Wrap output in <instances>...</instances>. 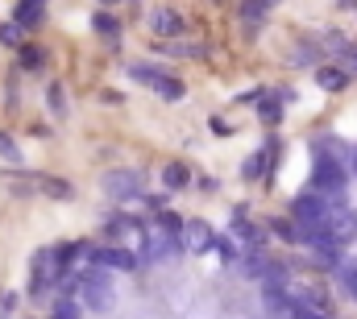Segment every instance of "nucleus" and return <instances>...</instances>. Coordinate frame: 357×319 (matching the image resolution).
Listing matches in <instances>:
<instances>
[{"instance_id": "20e7f679", "label": "nucleus", "mask_w": 357, "mask_h": 319, "mask_svg": "<svg viewBox=\"0 0 357 319\" xmlns=\"http://www.w3.org/2000/svg\"><path fill=\"white\" fill-rule=\"evenodd\" d=\"M357 240V208H345V203H337V212H333V220L324 224V233L312 240V244H349Z\"/></svg>"}, {"instance_id": "1a4fd4ad", "label": "nucleus", "mask_w": 357, "mask_h": 319, "mask_svg": "<svg viewBox=\"0 0 357 319\" xmlns=\"http://www.w3.org/2000/svg\"><path fill=\"white\" fill-rule=\"evenodd\" d=\"M212 228H208V224H204V220H187V224H183V249H187V253H208V249H212Z\"/></svg>"}, {"instance_id": "7ed1b4c3", "label": "nucleus", "mask_w": 357, "mask_h": 319, "mask_svg": "<svg viewBox=\"0 0 357 319\" xmlns=\"http://www.w3.org/2000/svg\"><path fill=\"white\" fill-rule=\"evenodd\" d=\"M171 253H183V237H178V233L162 228V224H158V228H150V233H142V249H137V257H142V261H150V265H154V261H167Z\"/></svg>"}, {"instance_id": "a211bd4d", "label": "nucleus", "mask_w": 357, "mask_h": 319, "mask_svg": "<svg viewBox=\"0 0 357 319\" xmlns=\"http://www.w3.org/2000/svg\"><path fill=\"white\" fill-rule=\"evenodd\" d=\"M42 63H46V50L42 46H21V67L25 71H38Z\"/></svg>"}, {"instance_id": "0eeeda50", "label": "nucleus", "mask_w": 357, "mask_h": 319, "mask_svg": "<svg viewBox=\"0 0 357 319\" xmlns=\"http://www.w3.org/2000/svg\"><path fill=\"white\" fill-rule=\"evenodd\" d=\"M146 29H150L154 38H183V33H187V21L178 17L175 8L162 4V8H150V13H146Z\"/></svg>"}, {"instance_id": "9d476101", "label": "nucleus", "mask_w": 357, "mask_h": 319, "mask_svg": "<svg viewBox=\"0 0 357 319\" xmlns=\"http://www.w3.org/2000/svg\"><path fill=\"white\" fill-rule=\"evenodd\" d=\"M270 4L274 0H241V25H245V33L262 29V21L270 17Z\"/></svg>"}, {"instance_id": "b1692460", "label": "nucleus", "mask_w": 357, "mask_h": 319, "mask_svg": "<svg viewBox=\"0 0 357 319\" xmlns=\"http://www.w3.org/2000/svg\"><path fill=\"white\" fill-rule=\"evenodd\" d=\"M46 95H50L54 116H63V112H67V104H63V87H59V83H50V87H46Z\"/></svg>"}, {"instance_id": "f03ea898", "label": "nucleus", "mask_w": 357, "mask_h": 319, "mask_svg": "<svg viewBox=\"0 0 357 319\" xmlns=\"http://www.w3.org/2000/svg\"><path fill=\"white\" fill-rule=\"evenodd\" d=\"M75 295L88 303L91 311H112V303H116V295H112V282H108L104 265H96V270H88V274H79V278H75Z\"/></svg>"}, {"instance_id": "aec40b11", "label": "nucleus", "mask_w": 357, "mask_h": 319, "mask_svg": "<svg viewBox=\"0 0 357 319\" xmlns=\"http://www.w3.org/2000/svg\"><path fill=\"white\" fill-rule=\"evenodd\" d=\"M0 158L4 162H13V166H21V146L8 137V133H0Z\"/></svg>"}, {"instance_id": "f8f14e48", "label": "nucleus", "mask_w": 357, "mask_h": 319, "mask_svg": "<svg viewBox=\"0 0 357 319\" xmlns=\"http://www.w3.org/2000/svg\"><path fill=\"white\" fill-rule=\"evenodd\" d=\"M316 87H324V91H345V87H349V71H345V67H320V71H316Z\"/></svg>"}, {"instance_id": "f3484780", "label": "nucleus", "mask_w": 357, "mask_h": 319, "mask_svg": "<svg viewBox=\"0 0 357 319\" xmlns=\"http://www.w3.org/2000/svg\"><path fill=\"white\" fill-rule=\"evenodd\" d=\"M241 270H245V274H254V278H262V274H266V270H270L266 253H262V249H250V257L241 261Z\"/></svg>"}, {"instance_id": "a878e982", "label": "nucleus", "mask_w": 357, "mask_h": 319, "mask_svg": "<svg viewBox=\"0 0 357 319\" xmlns=\"http://www.w3.org/2000/svg\"><path fill=\"white\" fill-rule=\"evenodd\" d=\"M262 95H266L262 87H250V91H241V95H237V104H258Z\"/></svg>"}, {"instance_id": "423d86ee", "label": "nucleus", "mask_w": 357, "mask_h": 319, "mask_svg": "<svg viewBox=\"0 0 357 319\" xmlns=\"http://www.w3.org/2000/svg\"><path fill=\"white\" fill-rule=\"evenodd\" d=\"M100 187H104V195H112V199H121V203L146 199V195H142V174H137V170H108V174L100 178Z\"/></svg>"}, {"instance_id": "5701e85b", "label": "nucleus", "mask_w": 357, "mask_h": 319, "mask_svg": "<svg viewBox=\"0 0 357 319\" xmlns=\"http://www.w3.org/2000/svg\"><path fill=\"white\" fill-rule=\"evenodd\" d=\"M341 282L349 286V295L357 299V261H341Z\"/></svg>"}, {"instance_id": "bb28decb", "label": "nucleus", "mask_w": 357, "mask_h": 319, "mask_svg": "<svg viewBox=\"0 0 357 319\" xmlns=\"http://www.w3.org/2000/svg\"><path fill=\"white\" fill-rule=\"evenodd\" d=\"M349 170H354V174H357V146H354V150H349Z\"/></svg>"}, {"instance_id": "cd10ccee", "label": "nucleus", "mask_w": 357, "mask_h": 319, "mask_svg": "<svg viewBox=\"0 0 357 319\" xmlns=\"http://www.w3.org/2000/svg\"><path fill=\"white\" fill-rule=\"evenodd\" d=\"M100 4H121V0H100Z\"/></svg>"}, {"instance_id": "c756f323", "label": "nucleus", "mask_w": 357, "mask_h": 319, "mask_svg": "<svg viewBox=\"0 0 357 319\" xmlns=\"http://www.w3.org/2000/svg\"><path fill=\"white\" fill-rule=\"evenodd\" d=\"M274 4H278V0H274Z\"/></svg>"}, {"instance_id": "2eb2a0df", "label": "nucleus", "mask_w": 357, "mask_h": 319, "mask_svg": "<svg viewBox=\"0 0 357 319\" xmlns=\"http://www.w3.org/2000/svg\"><path fill=\"white\" fill-rule=\"evenodd\" d=\"M91 29H96V33H104V38H116V33H121V21H116L108 8H100V13L91 17Z\"/></svg>"}, {"instance_id": "393cba45", "label": "nucleus", "mask_w": 357, "mask_h": 319, "mask_svg": "<svg viewBox=\"0 0 357 319\" xmlns=\"http://www.w3.org/2000/svg\"><path fill=\"white\" fill-rule=\"evenodd\" d=\"M212 249H216L225 261H233V257H237V253H233V240H229V237H216V240H212Z\"/></svg>"}, {"instance_id": "ddd939ff", "label": "nucleus", "mask_w": 357, "mask_h": 319, "mask_svg": "<svg viewBox=\"0 0 357 319\" xmlns=\"http://www.w3.org/2000/svg\"><path fill=\"white\" fill-rule=\"evenodd\" d=\"M191 182V170L183 166V162H171V166H162V187L167 191H183Z\"/></svg>"}, {"instance_id": "412c9836", "label": "nucleus", "mask_w": 357, "mask_h": 319, "mask_svg": "<svg viewBox=\"0 0 357 319\" xmlns=\"http://www.w3.org/2000/svg\"><path fill=\"white\" fill-rule=\"evenodd\" d=\"M21 29H25V25L4 21V25H0V46H21Z\"/></svg>"}, {"instance_id": "c85d7f7f", "label": "nucleus", "mask_w": 357, "mask_h": 319, "mask_svg": "<svg viewBox=\"0 0 357 319\" xmlns=\"http://www.w3.org/2000/svg\"><path fill=\"white\" fill-rule=\"evenodd\" d=\"M349 63H354V67H357V54H354V59H349Z\"/></svg>"}, {"instance_id": "39448f33", "label": "nucleus", "mask_w": 357, "mask_h": 319, "mask_svg": "<svg viewBox=\"0 0 357 319\" xmlns=\"http://www.w3.org/2000/svg\"><path fill=\"white\" fill-rule=\"evenodd\" d=\"M129 79H137V83H146V87H154L162 100H183V95H187L183 79L167 75V71H158V67H146V63H133V67H129Z\"/></svg>"}, {"instance_id": "dca6fc26", "label": "nucleus", "mask_w": 357, "mask_h": 319, "mask_svg": "<svg viewBox=\"0 0 357 319\" xmlns=\"http://www.w3.org/2000/svg\"><path fill=\"white\" fill-rule=\"evenodd\" d=\"M38 187H42L46 195H54V199H71V195H75L67 178H38Z\"/></svg>"}, {"instance_id": "6ab92c4d", "label": "nucleus", "mask_w": 357, "mask_h": 319, "mask_svg": "<svg viewBox=\"0 0 357 319\" xmlns=\"http://www.w3.org/2000/svg\"><path fill=\"white\" fill-rule=\"evenodd\" d=\"M258 104H262L258 112H262V120H266V125H278V120H282V104H278L274 95H262Z\"/></svg>"}, {"instance_id": "4be33fe9", "label": "nucleus", "mask_w": 357, "mask_h": 319, "mask_svg": "<svg viewBox=\"0 0 357 319\" xmlns=\"http://www.w3.org/2000/svg\"><path fill=\"white\" fill-rule=\"evenodd\" d=\"M104 228H108V237L116 240V237H125V233H129V228H137V224H133V220H129V216H112V220H108V224H104Z\"/></svg>"}, {"instance_id": "6e6552de", "label": "nucleus", "mask_w": 357, "mask_h": 319, "mask_svg": "<svg viewBox=\"0 0 357 319\" xmlns=\"http://www.w3.org/2000/svg\"><path fill=\"white\" fill-rule=\"evenodd\" d=\"M91 261L96 265H104V270H137V253H129V249H121V244H108V249H91Z\"/></svg>"}, {"instance_id": "9b49d317", "label": "nucleus", "mask_w": 357, "mask_h": 319, "mask_svg": "<svg viewBox=\"0 0 357 319\" xmlns=\"http://www.w3.org/2000/svg\"><path fill=\"white\" fill-rule=\"evenodd\" d=\"M13 21H17V25H25V29L42 25V21H46V0H17Z\"/></svg>"}, {"instance_id": "f257e3e1", "label": "nucleus", "mask_w": 357, "mask_h": 319, "mask_svg": "<svg viewBox=\"0 0 357 319\" xmlns=\"http://www.w3.org/2000/svg\"><path fill=\"white\" fill-rule=\"evenodd\" d=\"M312 191L345 203V182H349V170H345V158L341 154H328V150H312Z\"/></svg>"}, {"instance_id": "4468645a", "label": "nucleus", "mask_w": 357, "mask_h": 319, "mask_svg": "<svg viewBox=\"0 0 357 319\" xmlns=\"http://www.w3.org/2000/svg\"><path fill=\"white\" fill-rule=\"evenodd\" d=\"M162 54H167V59H204V54H208V50H204V46H199V42H167V46H162Z\"/></svg>"}]
</instances>
